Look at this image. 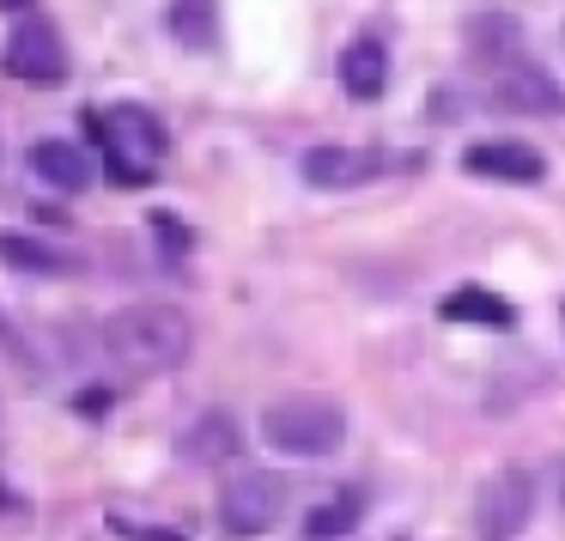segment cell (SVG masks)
Masks as SVG:
<instances>
[{
	"instance_id": "15",
	"label": "cell",
	"mask_w": 565,
	"mask_h": 541,
	"mask_svg": "<svg viewBox=\"0 0 565 541\" xmlns=\"http://www.w3.org/2000/svg\"><path fill=\"white\" fill-rule=\"evenodd\" d=\"M0 262L7 268H25V274H62L67 268V256L55 244H38V237H25V232H7L0 237Z\"/></svg>"
},
{
	"instance_id": "10",
	"label": "cell",
	"mask_w": 565,
	"mask_h": 541,
	"mask_svg": "<svg viewBox=\"0 0 565 541\" xmlns=\"http://www.w3.org/2000/svg\"><path fill=\"white\" fill-rule=\"evenodd\" d=\"M341 86L347 98H383V86H390V50H383L377 38H359L341 50Z\"/></svg>"
},
{
	"instance_id": "5",
	"label": "cell",
	"mask_w": 565,
	"mask_h": 541,
	"mask_svg": "<svg viewBox=\"0 0 565 541\" xmlns=\"http://www.w3.org/2000/svg\"><path fill=\"white\" fill-rule=\"evenodd\" d=\"M535 511V487H529L523 468H499L487 487L475 492V535L480 541H516Z\"/></svg>"
},
{
	"instance_id": "17",
	"label": "cell",
	"mask_w": 565,
	"mask_h": 541,
	"mask_svg": "<svg viewBox=\"0 0 565 541\" xmlns=\"http://www.w3.org/2000/svg\"><path fill=\"white\" fill-rule=\"evenodd\" d=\"M183 450H189V456H207V463H213V456H232V450H237L232 420H207V426H195V432H189Z\"/></svg>"
},
{
	"instance_id": "9",
	"label": "cell",
	"mask_w": 565,
	"mask_h": 541,
	"mask_svg": "<svg viewBox=\"0 0 565 541\" xmlns=\"http://www.w3.org/2000/svg\"><path fill=\"white\" fill-rule=\"evenodd\" d=\"M305 177L317 189H353V183H365V177H377V159H371L365 147H310Z\"/></svg>"
},
{
	"instance_id": "18",
	"label": "cell",
	"mask_w": 565,
	"mask_h": 541,
	"mask_svg": "<svg viewBox=\"0 0 565 541\" xmlns=\"http://www.w3.org/2000/svg\"><path fill=\"white\" fill-rule=\"evenodd\" d=\"M0 7H25V0H0Z\"/></svg>"
},
{
	"instance_id": "11",
	"label": "cell",
	"mask_w": 565,
	"mask_h": 541,
	"mask_svg": "<svg viewBox=\"0 0 565 541\" xmlns=\"http://www.w3.org/2000/svg\"><path fill=\"white\" fill-rule=\"evenodd\" d=\"M31 171H38L43 183H55L62 195H79V189L92 183V159L74 140H38V147H31Z\"/></svg>"
},
{
	"instance_id": "14",
	"label": "cell",
	"mask_w": 565,
	"mask_h": 541,
	"mask_svg": "<svg viewBox=\"0 0 565 541\" xmlns=\"http://www.w3.org/2000/svg\"><path fill=\"white\" fill-rule=\"evenodd\" d=\"M359 511H365V499L347 487V492H334L329 505H317V511L305 517V535L310 541H347V535H353V523H359Z\"/></svg>"
},
{
	"instance_id": "2",
	"label": "cell",
	"mask_w": 565,
	"mask_h": 541,
	"mask_svg": "<svg viewBox=\"0 0 565 541\" xmlns=\"http://www.w3.org/2000/svg\"><path fill=\"white\" fill-rule=\"evenodd\" d=\"M86 123H92V135H98V147H104V165H110L122 183H147V177L164 165V152H171L164 123L152 110H140V104H110V110H92Z\"/></svg>"
},
{
	"instance_id": "19",
	"label": "cell",
	"mask_w": 565,
	"mask_h": 541,
	"mask_svg": "<svg viewBox=\"0 0 565 541\" xmlns=\"http://www.w3.org/2000/svg\"><path fill=\"white\" fill-rule=\"evenodd\" d=\"M0 505H7V492H0Z\"/></svg>"
},
{
	"instance_id": "13",
	"label": "cell",
	"mask_w": 565,
	"mask_h": 541,
	"mask_svg": "<svg viewBox=\"0 0 565 541\" xmlns=\"http://www.w3.org/2000/svg\"><path fill=\"white\" fill-rule=\"evenodd\" d=\"M444 322H480V329H511V305H504L499 293H487V286H456L450 298H444Z\"/></svg>"
},
{
	"instance_id": "8",
	"label": "cell",
	"mask_w": 565,
	"mask_h": 541,
	"mask_svg": "<svg viewBox=\"0 0 565 541\" xmlns=\"http://www.w3.org/2000/svg\"><path fill=\"white\" fill-rule=\"evenodd\" d=\"M462 165L475 177H499V183H541L547 165H541L535 147H516V140H480V147L462 152Z\"/></svg>"
},
{
	"instance_id": "3",
	"label": "cell",
	"mask_w": 565,
	"mask_h": 541,
	"mask_svg": "<svg viewBox=\"0 0 565 541\" xmlns=\"http://www.w3.org/2000/svg\"><path fill=\"white\" fill-rule=\"evenodd\" d=\"M262 438L280 456H334L347 438V407L329 395H280L262 407Z\"/></svg>"
},
{
	"instance_id": "1",
	"label": "cell",
	"mask_w": 565,
	"mask_h": 541,
	"mask_svg": "<svg viewBox=\"0 0 565 541\" xmlns=\"http://www.w3.org/2000/svg\"><path fill=\"white\" fill-rule=\"evenodd\" d=\"M98 341L128 371H177L195 347V322L177 305H128L98 322Z\"/></svg>"
},
{
	"instance_id": "7",
	"label": "cell",
	"mask_w": 565,
	"mask_h": 541,
	"mask_svg": "<svg viewBox=\"0 0 565 541\" xmlns=\"http://www.w3.org/2000/svg\"><path fill=\"white\" fill-rule=\"evenodd\" d=\"M492 110H511V116H559L565 98H559V86H553L541 67L511 62V67H499V79H492Z\"/></svg>"
},
{
	"instance_id": "6",
	"label": "cell",
	"mask_w": 565,
	"mask_h": 541,
	"mask_svg": "<svg viewBox=\"0 0 565 541\" xmlns=\"http://www.w3.org/2000/svg\"><path fill=\"white\" fill-rule=\"evenodd\" d=\"M0 67L13 79H25V86H55V79H67V50H62V38H55V25L25 19V25L7 38Z\"/></svg>"
},
{
	"instance_id": "16",
	"label": "cell",
	"mask_w": 565,
	"mask_h": 541,
	"mask_svg": "<svg viewBox=\"0 0 565 541\" xmlns=\"http://www.w3.org/2000/svg\"><path fill=\"white\" fill-rule=\"evenodd\" d=\"M171 31L177 38H189L201 50V43H213V0H177L171 7Z\"/></svg>"
},
{
	"instance_id": "4",
	"label": "cell",
	"mask_w": 565,
	"mask_h": 541,
	"mask_svg": "<svg viewBox=\"0 0 565 541\" xmlns=\"http://www.w3.org/2000/svg\"><path fill=\"white\" fill-rule=\"evenodd\" d=\"M280 511H286V480L268 475V468H249V475H237L232 487L220 492V523L232 541L268 535V529L280 523Z\"/></svg>"
},
{
	"instance_id": "12",
	"label": "cell",
	"mask_w": 565,
	"mask_h": 541,
	"mask_svg": "<svg viewBox=\"0 0 565 541\" xmlns=\"http://www.w3.org/2000/svg\"><path fill=\"white\" fill-rule=\"evenodd\" d=\"M523 25L516 19H475L468 25V55H475L480 67H511V62H523Z\"/></svg>"
}]
</instances>
